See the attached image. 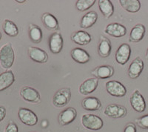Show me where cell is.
Here are the masks:
<instances>
[{"label":"cell","instance_id":"6da1fadb","mask_svg":"<svg viewBox=\"0 0 148 132\" xmlns=\"http://www.w3.org/2000/svg\"><path fill=\"white\" fill-rule=\"evenodd\" d=\"M15 60V53L11 43H6L0 48V63L2 68L9 69Z\"/></svg>","mask_w":148,"mask_h":132},{"label":"cell","instance_id":"7a4b0ae2","mask_svg":"<svg viewBox=\"0 0 148 132\" xmlns=\"http://www.w3.org/2000/svg\"><path fill=\"white\" fill-rule=\"evenodd\" d=\"M82 125L88 130L98 131L102 129L104 125L103 120L95 114L86 113L83 114L81 118Z\"/></svg>","mask_w":148,"mask_h":132},{"label":"cell","instance_id":"3957f363","mask_svg":"<svg viewBox=\"0 0 148 132\" xmlns=\"http://www.w3.org/2000/svg\"><path fill=\"white\" fill-rule=\"evenodd\" d=\"M71 90L69 88H64L58 90L53 97V104L55 106L62 108L69 103L71 99Z\"/></svg>","mask_w":148,"mask_h":132},{"label":"cell","instance_id":"277c9868","mask_svg":"<svg viewBox=\"0 0 148 132\" xmlns=\"http://www.w3.org/2000/svg\"><path fill=\"white\" fill-rule=\"evenodd\" d=\"M106 91L110 95L115 97H123L127 94V88L122 83L117 80H110L105 83Z\"/></svg>","mask_w":148,"mask_h":132},{"label":"cell","instance_id":"5b68a950","mask_svg":"<svg viewBox=\"0 0 148 132\" xmlns=\"http://www.w3.org/2000/svg\"><path fill=\"white\" fill-rule=\"evenodd\" d=\"M18 118L23 124L28 126H34L38 123L39 119L33 111L26 108H21L18 111Z\"/></svg>","mask_w":148,"mask_h":132},{"label":"cell","instance_id":"8992f818","mask_svg":"<svg viewBox=\"0 0 148 132\" xmlns=\"http://www.w3.org/2000/svg\"><path fill=\"white\" fill-rule=\"evenodd\" d=\"M127 110L125 107L115 103L108 105L104 111V115L114 119L123 118L127 115Z\"/></svg>","mask_w":148,"mask_h":132},{"label":"cell","instance_id":"52a82bcc","mask_svg":"<svg viewBox=\"0 0 148 132\" xmlns=\"http://www.w3.org/2000/svg\"><path fill=\"white\" fill-rule=\"evenodd\" d=\"M20 96L24 100L31 103H39L41 101L39 91L32 87H23L20 91Z\"/></svg>","mask_w":148,"mask_h":132},{"label":"cell","instance_id":"ba28073f","mask_svg":"<svg viewBox=\"0 0 148 132\" xmlns=\"http://www.w3.org/2000/svg\"><path fill=\"white\" fill-rule=\"evenodd\" d=\"M131 55V47L127 43H122L116 52L115 59L118 64L124 65L129 61Z\"/></svg>","mask_w":148,"mask_h":132},{"label":"cell","instance_id":"9c48e42d","mask_svg":"<svg viewBox=\"0 0 148 132\" xmlns=\"http://www.w3.org/2000/svg\"><path fill=\"white\" fill-rule=\"evenodd\" d=\"M64 41L62 34L59 32H54L49 39V48L51 53L57 54L62 51Z\"/></svg>","mask_w":148,"mask_h":132},{"label":"cell","instance_id":"30bf717a","mask_svg":"<svg viewBox=\"0 0 148 132\" xmlns=\"http://www.w3.org/2000/svg\"><path fill=\"white\" fill-rule=\"evenodd\" d=\"M130 105H131L132 108L136 111L141 113V112L145 111L146 102H145L143 96L140 93L138 90H136L133 92V94L130 97Z\"/></svg>","mask_w":148,"mask_h":132},{"label":"cell","instance_id":"8fae6325","mask_svg":"<svg viewBox=\"0 0 148 132\" xmlns=\"http://www.w3.org/2000/svg\"><path fill=\"white\" fill-rule=\"evenodd\" d=\"M104 32L113 37L121 38L126 35L127 28L121 24L113 22L107 25L104 29Z\"/></svg>","mask_w":148,"mask_h":132},{"label":"cell","instance_id":"7c38bea8","mask_svg":"<svg viewBox=\"0 0 148 132\" xmlns=\"http://www.w3.org/2000/svg\"><path fill=\"white\" fill-rule=\"evenodd\" d=\"M28 55L31 60L37 63H46L48 61V55L44 50L37 47H30Z\"/></svg>","mask_w":148,"mask_h":132},{"label":"cell","instance_id":"4fadbf2b","mask_svg":"<svg viewBox=\"0 0 148 132\" xmlns=\"http://www.w3.org/2000/svg\"><path fill=\"white\" fill-rule=\"evenodd\" d=\"M77 117V111L73 107L67 108L59 113V122L62 125H67L71 124L76 120Z\"/></svg>","mask_w":148,"mask_h":132},{"label":"cell","instance_id":"5bb4252c","mask_svg":"<svg viewBox=\"0 0 148 132\" xmlns=\"http://www.w3.org/2000/svg\"><path fill=\"white\" fill-rule=\"evenodd\" d=\"M144 62L140 57H136L130 63L128 68V76L131 79H136L144 70Z\"/></svg>","mask_w":148,"mask_h":132},{"label":"cell","instance_id":"9a60e30c","mask_svg":"<svg viewBox=\"0 0 148 132\" xmlns=\"http://www.w3.org/2000/svg\"><path fill=\"white\" fill-rule=\"evenodd\" d=\"M98 85H99V79L96 77L89 78L84 80L80 85L79 91L82 95H88L96 91V88H98Z\"/></svg>","mask_w":148,"mask_h":132},{"label":"cell","instance_id":"2e32d148","mask_svg":"<svg viewBox=\"0 0 148 132\" xmlns=\"http://www.w3.org/2000/svg\"><path fill=\"white\" fill-rule=\"evenodd\" d=\"M115 72L114 68L110 65H101L99 66L92 71H91V74L93 75L97 79H108L113 76Z\"/></svg>","mask_w":148,"mask_h":132},{"label":"cell","instance_id":"e0dca14e","mask_svg":"<svg viewBox=\"0 0 148 132\" xmlns=\"http://www.w3.org/2000/svg\"><path fill=\"white\" fill-rule=\"evenodd\" d=\"M71 58L76 63L79 64H85L90 60V56L85 50L80 47H75L71 52Z\"/></svg>","mask_w":148,"mask_h":132},{"label":"cell","instance_id":"ac0fdd59","mask_svg":"<svg viewBox=\"0 0 148 132\" xmlns=\"http://www.w3.org/2000/svg\"><path fill=\"white\" fill-rule=\"evenodd\" d=\"M71 40L79 45H87L92 40V36L89 33L84 31H78L71 35Z\"/></svg>","mask_w":148,"mask_h":132},{"label":"cell","instance_id":"d6986e66","mask_svg":"<svg viewBox=\"0 0 148 132\" xmlns=\"http://www.w3.org/2000/svg\"><path fill=\"white\" fill-rule=\"evenodd\" d=\"M15 82V76L12 71H7L0 74V91L11 86Z\"/></svg>","mask_w":148,"mask_h":132},{"label":"cell","instance_id":"ffe728a7","mask_svg":"<svg viewBox=\"0 0 148 132\" xmlns=\"http://www.w3.org/2000/svg\"><path fill=\"white\" fill-rule=\"evenodd\" d=\"M42 21L45 27L51 31H57L59 29V22L56 17L51 13H45L42 15Z\"/></svg>","mask_w":148,"mask_h":132},{"label":"cell","instance_id":"44dd1931","mask_svg":"<svg viewBox=\"0 0 148 132\" xmlns=\"http://www.w3.org/2000/svg\"><path fill=\"white\" fill-rule=\"evenodd\" d=\"M145 27L142 24H137L132 28L130 34V42L138 43L142 40L145 35Z\"/></svg>","mask_w":148,"mask_h":132},{"label":"cell","instance_id":"7402d4cb","mask_svg":"<svg viewBox=\"0 0 148 132\" xmlns=\"http://www.w3.org/2000/svg\"><path fill=\"white\" fill-rule=\"evenodd\" d=\"M82 106L84 110L99 111L101 108V101L95 97H86L82 101Z\"/></svg>","mask_w":148,"mask_h":132},{"label":"cell","instance_id":"603a6c76","mask_svg":"<svg viewBox=\"0 0 148 132\" xmlns=\"http://www.w3.org/2000/svg\"><path fill=\"white\" fill-rule=\"evenodd\" d=\"M98 20V14L96 11H89L82 16L80 22L82 28L88 29L93 26Z\"/></svg>","mask_w":148,"mask_h":132},{"label":"cell","instance_id":"cb8c5ba5","mask_svg":"<svg viewBox=\"0 0 148 132\" xmlns=\"http://www.w3.org/2000/svg\"><path fill=\"white\" fill-rule=\"evenodd\" d=\"M112 46L110 41L104 36H101L99 44L98 46V54L101 57L107 58L110 55Z\"/></svg>","mask_w":148,"mask_h":132},{"label":"cell","instance_id":"d4e9b609","mask_svg":"<svg viewBox=\"0 0 148 132\" xmlns=\"http://www.w3.org/2000/svg\"><path fill=\"white\" fill-rule=\"evenodd\" d=\"M99 8L101 14L106 19H109L114 13V6L110 0H99L98 1Z\"/></svg>","mask_w":148,"mask_h":132},{"label":"cell","instance_id":"484cf974","mask_svg":"<svg viewBox=\"0 0 148 132\" xmlns=\"http://www.w3.org/2000/svg\"><path fill=\"white\" fill-rule=\"evenodd\" d=\"M119 3L129 13H137L141 9V3L138 0H120Z\"/></svg>","mask_w":148,"mask_h":132},{"label":"cell","instance_id":"4316f807","mask_svg":"<svg viewBox=\"0 0 148 132\" xmlns=\"http://www.w3.org/2000/svg\"><path fill=\"white\" fill-rule=\"evenodd\" d=\"M29 36L34 43H39L42 40L43 34L42 29L36 25L30 24L29 25Z\"/></svg>","mask_w":148,"mask_h":132},{"label":"cell","instance_id":"83f0119b","mask_svg":"<svg viewBox=\"0 0 148 132\" xmlns=\"http://www.w3.org/2000/svg\"><path fill=\"white\" fill-rule=\"evenodd\" d=\"M3 30L5 34L9 36L14 37L18 34V28L15 23L9 19H5L3 23Z\"/></svg>","mask_w":148,"mask_h":132},{"label":"cell","instance_id":"f1b7e54d","mask_svg":"<svg viewBox=\"0 0 148 132\" xmlns=\"http://www.w3.org/2000/svg\"><path fill=\"white\" fill-rule=\"evenodd\" d=\"M96 3V0H78L76 1V8L79 11H85L90 8Z\"/></svg>","mask_w":148,"mask_h":132},{"label":"cell","instance_id":"f546056e","mask_svg":"<svg viewBox=\"0 0 148 132\" xmlns=\"http://www.w3.org/2000/svg\"><path fill=\"white\" fill-rule=\"evenodd\" d=\"M136 121L138 126L141 127V129H148V114H146V115L143 116V117L137 119V120H136Z\"/></svg>","mask_w":148,"mask_h":132},{"label":"cell","instance_id":"4dcf8cb0","mask_svg":"<svg viewBox=\"0 0 148 132\" xmlns=\"http://www.w3.org/2000/svg\"><path fill=\"white\" fill-rule=\"evenodd\" d=\"M5 132H18V128L15 122L10 121L5 128Z\"/></svg>","mask_w":148,"mask_h":132},{"label":"cell","instance_id":"1f68e13d","mask_svg":"<svg viewBox=\"0 0 148 132\" xmlns=\"http://www.w3.org/2000/svg\"><path fill=\"white\" fill-rule=\"evenodd\" d=\"M124 132H136V127L133 123H128L126 125Z\"/></svg>","mask_w":148,"mask_h":132},{"label":"cell","instance_id":"d6a6232c","mask_svg":"<svg viewBox=\"0 0 148 132\" xmlns=\"http://www.w3.org/2000/svg\"><path fill=\"white\" fill-rule=\"evenodd\" d=\"M6 117V109L5 107L0 106V122L3 120Z\"/></svg>","mask_w":148,"mask_h":132},{"label":"cell","instance_id":"836d02e7","mask_svg":"<svg viewBox=\"0 0 148 132\" xmlns=\"http://www.w3.org/2000/svg\"><path fill=\"white\" fill-rule=\"evenodd\" d=\"M42 125L43 128H47L48 125V122L47 120H43L42 122Z\"/></svg>","mask_w":148,"mask_h":132},{"label":"cell","instance_id":"e575fe53","mask_svg":"<svg viewBox=\"0 0 148 132\" xmlns=\"http://www.w3.org/2000/svg\"><path fill=\"white\" fill-rule=\"evenodd\" d=\"M16 2H18V3H23V2H25L26 1L25 0H16Z\"/></svg>","mask_w":148,"mask_h":132},{"label":"cell","instance_id":"d590c367","mask_svg":"<svg viewBox=\"0 0 148 132\" xmlns=\"http://www.w3.org/2000/svg\"><path fill=\"white\" fill-rule=\"evenodd\" d=\"M146 56H147V59H148V48H147V52H146Z\"/></svg>","mask_w":148,"mask_h":132},{"label":"cell","instance_id":"8d00e7d4","mask_svg":"<svg viewBox=\"0 0 148 132\" xmlns=\"http://www.w3.org/2000/svg\"><path fill=\"white\" fill-rule=\"evenodd\" d=\"M1 39H2V34L0 32V40H1Z\"/></svg>","mask_w":148,"mask_h":132}]
</instances>
